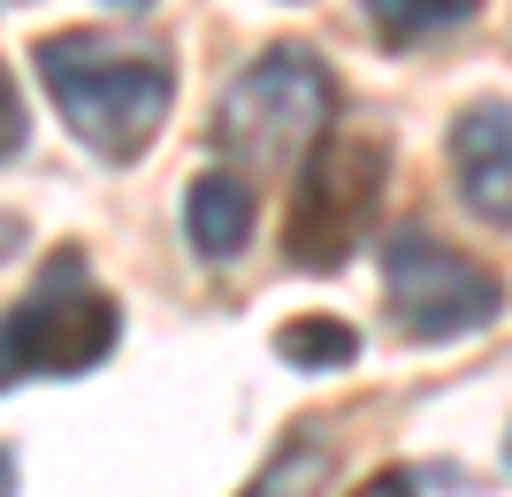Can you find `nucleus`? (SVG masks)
Segmentation results:
<instances>
[{"mask_svg": "<svg viewBox=\"0 0 512 497\" xmlns=\"http://www.w3.org/2000/svg\"><path fill=\"white\" fill-rule=\"evenodd\" d=\"M31 62H39V85L62 108V123L115 169L146 161V146L176 108V69L146 46L100 39V31H54L31 46Z\"/></svg>", "mask_w": 512, "mask_h": 497, "instance_id": "obj_1", "label": "nucleus"}, {"mask_svg": "<svg viewBox=\"0 0 512 497\" xmlns=\"http://www.w3.org/2000/svg\"><path fill=\"white\" fill-rule=\"evenodd\" d=\"M383 176H390V146L375 130H321L314 153L299 161V192H291V222H283L291 268L337 276L383 207Z\"/></svg>", "mask_w": 512, "mask_h": 497, "instance_id": "obj_2", "label": "nucleus"}, {"mask_svg": "<svg viewBox=\"0 0 512 497\" xmlns=\"http://www.w3.org/2000/svg\"><path fill=\"white\" fill-rule=\"evenodd\" d=\"M337 108V77L314 46H268L253 69H237V85L214 108V138L245 153L253 169H291L299 146L314 153L321 123Z\"/></svg>", "mask_w": 512, "mask_h": 497, "instance_id": "obj_3", "label": "nucleus"}, {"mask_svg": "<svg viewBox=\"0 0 512 497\" xmlns=\"http://www.w3.org/2000/svg\"><path fill=\"white\" fill-rule=\"evenodd\" d=\"M115 337H123V306L85 276L77 253H62L31 299L0 314V390H16L23 375H85L115 352Z\"/></svg>", "mask_w": 512, "mask_h": 497, "instance_id": "obj_4", "label": "nucleus"}, {"mask_svg": "<svg viewBox=\"0 0 512 497\" xmlns=\"http://www.w3.org/2000/svg\"><path fill=\"white\" fill-rule=\"evenodd\" d=\"M383 299H390L398 337H413V345H459V337L497 322L505 283H497V268L467 260L436 230H398L383 245Z\"/></svg>", "mask_w": 512, "mask_h": 497, "instance_id": "obj_5", "label": "nucleus"}, {"mask_svg": "<svg viewBox=\"0 0 512 497\" xmlns=\"http://www.w3.org/2000/svg\"><path fill=\"white\" fill-rule=\"evenodd\" d=\"M451 184L482 222L512 230V100H474L451 123Z\"/></svg>", "mask_w": 512, "mask_h": 497, "instance_id": "obj_6", "label": "nucleus"}, {"mask_svg": "<svg viewBox=\"0 0 512 497\" xmlns=\"http://www.w3.org/2000/svg\"><path fill=\"white\" fill-rule=\"evenodd\" d=\"M184 230H192L199 260H237L245 238H253V184L230 169H207L184 192Z\"/></svg>", "mask_w": 512, "mask_h": 497, "instance_id": "obj_7", "label": "nucleus"}, {"mask_svg": "<svg viewBox=\"0 0 512 497\" xmlns=\"http://www.w3.org/2000/svg\"><path fill=\"white\" fill-rule=\"evenodd\" d=\"M360 8H367V23H375L383 46H421L436 31H459L482 0H360Z\"/></svg>", "mask_w": 512, "mask_h": 497, "instance_id": "obj_8", "label": "nucleus"}, {"mask_svg": "<svg viewBox=\"0 0 512 497\" xmlns=\"http://www.w3.org/2000/svg\"><path fill=\"white\" fill-rule=\"evenodd\" d=\"M321 482H329V444L306 429V436H291V444L245 482V497H321Z\"/></svg>", "mask_w": 512, "mask_h": 497, "instance_id": "obj_9", "label": "nucleus"}, {"mask_svg": "<svg viewBox=\"0 0 512 497\" xmlns=\"http://www.w3.org/2000/svg\"><path fill=\"white\" fill-rule=\"evenodd\" d=\"M276 352L291 368H344V360H360V329L329 322V314H299L291 329H276Z\"/></svg>", "mask_w": 512, "mask_h": 497, "instance_id": "obj_10", "label": "nucleus"}, {"mask_svg": "<svg viewBox=\"0 0 512 497\" xmlns=\"http://www.w3.org/2000/svg\"><path fill=\"white\" fill-rule=\"evenodd\" d=\"M23 138H31V115H23L16 77L0 69V161H16V153H23Z\"/></svg>", "mask_w": 512, "mask_h": 497, "instance_id": "obj_11", "label": "nucleus"}, {"mask_svg": "<svg viewBox=\"0 0 512 497\" xmlns=\"http://www.w3.org/2000/svg\"><path fill=\"white\" fill-rule=\"evenodd\" d=\"M352 497H421V475H413V467H383V475H367Z\"/></svg>", "mask_w": 512, "mask_h": 497, "instance_id": "obj_12", "label": "nucleus"}, {"mask_svg": "<svg viewBox=\"0 0 512 497\" xmlns=\"http://www.w3.org/2000/svg\"><path fill=\"white\" fill-rule=\"evenodd\" d=\"M16 245H23V215H0V260L16 253Z\"/></svg>", "mask_w": 512, "mask_h": 497, "instance_id": "obj_13", "label": "nucleus"}, {"mask_svg": "<svg viewBox=\"0 0 512 497\" xmlns=\"http://www.w3.org/2000/svg\"><path fill=\"white\" fill-rule=\"evenodd\" d=\"M0 497H16V459L0 452Z\"/></svg>", "mask_w": 512, "mask_h": 497, "instance_id": "obj_14", "label": "nucleus"}, {"mask_svg": "<svg viewBox=\"0 0 512 497\" xmlns=\"http://www.w3.org/2000/svg\"><path fill=\"white\" fill-rule=\"evenodd\" d=\"M115 8H146V0H115Z\"/></svg>", "mask_w": 512, "mask_h": 497, "instance_id": "obj_15", "label": "nucleus"}, {"mask_svg": "<svg viewBox=\"0 0 512 497\" xmlns=\"http://www.w3.org/2000/svg\"><path fill=\"white\" fill-rule=\"evenodd\" d=\"M505 467H512V436H505Z\"/></svg>", "mask_w": 512, "mask_h": 497, "instance_id": "obj_16", "label": "nucleus"}]
</instances>
